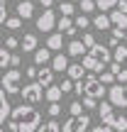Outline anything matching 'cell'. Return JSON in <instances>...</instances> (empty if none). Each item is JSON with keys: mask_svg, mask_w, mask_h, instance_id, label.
Segmentation results:
<instances>
[{"mask_svg": "<svg viewBox=\"0 0 127 132\" xmlns=\"http://www.w3.org/2000/svg\"><path fill=\"white\" fill-rule=\"evenodd\" d=\"M37 71H39V69H37V64H34V66H27V71H24V73H27L29 78H37Z\"/></svg>", "mask_w": 127, "mask_h": 132, "instance_id": "obj_41", "label": "cell"}, {"mask_svg": "<svg viewBox=\"0 0 127 132\" xmlns=\"http://www.w3.org/2000/svg\"><path fill=\"white\" fill-rule=\"evenodd\" d=\"M95 7H98L95 0H81V12H93Z\"/></svg>", "mask_w": 127, "mask_h": 132, "instance_id": "obj_31", "label": "cell"}, {"mask_svg": "<svg viewBox=\"0 0 127 132\" xmlns=\"http://www.w3.org/2000/svg\"><path fill=\"white\" fill-rule=\"evenodd\" d=\"M59 113H61V105H59V100H56V103H49V118H56Z\"/></svg>", "mask_w": 127, "mask_h": 132, "instance_id": "obj_34", "label": "cell"}, {"mask_svg": "<svg viewBox=\"0 0 127 132\" xmlns=\"http://www.w3.org/2000/svg\"><path fill=\"white\" fill-rule=\"evenodd\" d=\"M113 59H115V61H120L122 66H127V47H125V44H117V47H115Z\"/></svg>", "mask_w": 127, "mask_h": 132, "instance_id": "obj_24", "label": "cell"}, {"mask_svg": "<svg viewBox=\"0 0 127 132\" xmlns=\"http://www.w3.org/2000/svg\"><path fill=\"white\" fill-rule=\"evenodd\" d=\"M37 81L47 88V86H52V81H54V69H39L37 71Z\"/></svg>", "mask_w": 127, "mask_h": 132, "instance_id": "obj_19", "label": "cell"}, {"mask_svg": "<svg viewBox=\"0 0 127 132\" xmlns=\"http://www.w3.org/2000/svg\"><path fill=\"white\" fill-rule=\"evenodd\" d=\"M88 54H90L93 59H98L100 64H105V66H108L110 61H113V54L108 52V47H103V44H98V42H95L93 47L88 49Z\"/></svg>", "mask_w": 127, "mask_h": 132, "instance_id": "obj_8", "label": "cell"}, {"mask_svg": "<svg viewBox=\"0 0 127 132\" xmlns=\"http://www.w3.org/2000/svg\"><path fill=\"white\" fill-rule=\"evenodd\" d=\"M117 10H122V12H127V0H120V3H117Z\"/></svg>", "mask_w": 127, "mask_h": 132, "instance_id": "obj_44", "label": "cell"}, {"mask_svg": "<svg viewBox=\"0 0 127 132\" xmlns=\"http://www.w3.org/2000/svg\"><path fill=\"white\" fill-rule=\"evenodd\" d=\"M34 132H61V125H59L56 120L52 118V120H47L44 125H39V127L34 130Z\"/></svg>", "mask_w": 127, "mask_h": 132, "instance_id": "obj_23", "label": "cell"}, {"mask_svg": "<svg viewBox=\"0 0 127 132\" xmlns=\"http://www.w3.org/2000/svg\"><path fill=\"white\" fill-rule=\"evenodd\" d=\"M20 47H22L24 52H34V49H37V34H24V39L20 42Z\"/></svg>", "mask_w": 127, "mask_h": 132, "instance_id": "obj_22", "label": "cell"}, {"mask_svg": "<svg viewBox=\"0 0 127 132\" xmlns=\"http://www.w3.org/2000/svg\"><path fill=\"white\" fill-rule=\"evenodd\" d=\"M100 120L113 130H127V83H113L108 88V103L98 105Z\"/></svg>", "mask_w": 127, "mask_h": 132, "instance_id": "obj_1", "label": "cell"}, {"mask_svg": "<svg viewBox=\"0 0 127 132\" xmlns=\"http://www.w3.org/2000/svg\"><path fill=\"white\" fill-rule=\"evenodd\" d=\"M83 44H86V47L90 49V47H93V44H95V37H93V34H90V32H86V34H83Z\"/></svg>", "mask_w": 127, "mask_h": 132, "instance_id": "obj_38", "label": "cell"}, {"mask_svg": "<svg viewBox=\"0 0 127 132\" xmlns=\"http://www.w3.org/2000/svg\"><path fill=\"white\" fill-rule=\"evenodd\" d=\"M125 32L127 29H122V27H113V37H117V39H125Z\"/></svg>", "mask_w": 127, "mask_h": 132, "instance_id": "obj_40", "label": "cell"}, {"mask_svg": "<svg viewBox=\"0 0 127 132\" xmlns=\"http://www.w3.org/2000/svg\"><path fill=\"white\" fill-rule=\"evenodd\" d=\"M52 69L64 73V71L69 69V54H56V56H52Z\"/></svg>", "mask_w": 127, "mask_h": 132, "instance_id": "obj_13", "label": "cell"}, {"mask_svg": "<svg viewBox=\"0 0 127 132\" xmlns=\"http://www.w3.org/2000/svg\"><path fill=\"white\" fill-rule=\"evenodd\" d=\"M5 20H7V5L5 0H0V24H5Z\"/></svg>", "mask_w": 127, "mask_h": 132, "instance_id": "obj_35", "label": "cell"}, {"mask_svg": "<svg viewBox=\"0 0 127 132\" xmlns=\"http://www.w3.org/2000/svg\"><path fill=\"white\" fill-rule=\"evenodd\" d=\"M10 113H12V105L7 103V90L0 83V125H5L10 120Z\"/></svg>", "mask_w": 127, "mask_h": 132, "instance_id": "obj_9", "label": "cell"}, {"mask_svg": "<svg viewBox=\"0 0 127 132\" xmlns=\"http://www.w3.org/2000/svg\"><path fill=\"white\" fill-rule=\"evenodd\" d=\"M83 52H88V47L83 44V39H73V42L66 47V54H69V56H83Z\"/></svg>", "mask_w": 127, "mask_h": 132, "instance_id": "obj_11", "label": "cell"}, {"mask_svg": "<svg viewBox=\"0 0 127 132\" xmlns=\"http://www.w3.org/2000/svg\"><path fill=\"white\" fill-rule=\"evenodd\" d=\"M93 27L95 29H113V20H110V15H95L93 17Z\"/></svg>", "mask_w": 127, "mask_h": 132, "instance_id": "obj_14", "label": "cell"}, {"mask_svg": "<svg viewBox=\"0 0 127 132\" xmlns=\"http://www.w3.org/2000/svg\"><path fill=\"white\" fill-rule=\"evenodd\" d=\"M39 3H42L44 7H52V5H54V0H39Z\"/></svg>", "mask_w": 127, "mask_h": 132, "instance_id": "obj_46", "label": "cell"}, {"mask_svg": "<svg viewBox=\"0 0 127 132\" xmlns=\"http://www.w3.org/2000/svg\"><path fill=\"white\" fill-rule=\"evenodd\" d=\"M20 81H22V73H20L17 69H10V71H5V76H3V88L7 90V95H15V93H20L22 90V86H20Z\"/></svg>", "mask_w": 127, "mask_h": 132, "instance_id": "obj_6", "label": "cell"}, {"mask_svg": "<svg viewBox=\"0 0 127 132\" xmlns=\"http://www.w3.org/2000/svg\"><path fill=\"white\" fill-rule=\"evenodd\" d=\"M108 44H110V47L115 49V47H117V44H120V39H117V37H110V42H108Z\"/></svg>", "mask_w": 127, "mask_h": 132, "instance_id": "obj_45", "label": "cell"}, {"mask_svg": "<svg viewBox=\"0 0 127 132\" xmlns=\"http://www.w3.org/2000/svg\"><path fill=\"white\" fill-rule=\"evenodd\" d=\"M10 66H20V56H17V54H12V59H10Z\"/></svg>", "mask_w": 127, "mask_h": 132, "instance_id": "obj_43", "label": "cell"}, {"mask_svg": "<svg viewBox=\"0 0 127 132\" xmlns=\"http://www.w3.org/2000/svg\"><path fill=\"white\" fill-rule=\"evenodd\" d=\"M125 42H127V32H125Z\"/></svg>", "mask_w": 127, "mask_h": 132, "instance_id": "obj_47", "label": "cell"}, {"mask_svg": "<svg viewBox=\"0 0 127 132\" xmlns=\"http://www.w3.org/2000/svg\"><path fill=\"white\" fill-rule=\"evenodd\" d=\"M100 81H103L105 86H113L115 81H117V76H115L113 71H100Z\"/></svg>", "mask_w": 127, "mask_h": 132, "instance_id": "obj_28", "label": "cell"}, {"mask_svg": "<svg viewBox=\"0 0 127 132\" xmlns=\"http://www.w3.org/2000/svg\"><path fill=\"white\" fill-rule=\"evenodd\" d=\"M69 113L71 115H81L83 113V103H81V100H73V103L69 105Z\"/></svg>", "mask_w": 127, "mask_h": 132, "instance_id": "obj_32", "label": "cell"}, {"mask_svg": "<svg viewBox=\"0 0 127 132\" xmlns=\"http://www.w3.org/2000/svg\"><path fill=\"white\" fill-rule=\"evenodd\" d=\"M125 69H127V66H125Z\"/></svg>", "mask_w": 127, "mask_h": 132, "instance_id": "obj_49", "label": "cell"}, {"mask_svg": "<svg viewBox=\"0 0 127 132\" xmlns=\"http://www.w3.org/2000/svg\"><path fill=\"white\" fill-rule=\"evenodd\" d=\"M73 22H76V27H78V29H88V27H90V24H93V22H90V20H88V17H86V12H81V15H78V17H76V20H73Z\"/></svg>", "mask_w": 127, "mask_h": 132, "instance_id": "obj_27", "label": "cell"}, {"mask_svg": "<svg viewBox=\"0 0 127 132\" xmlns=\"http://www.w3.org/2000/svg\"><path fill=\"white\" fill-rule=\"evenodd\" d=\"M88 127H90V115L81 113V115H71V118L64 122L61 132H86Z\"/></svg>", "mask_w": 127, "mask_h": 132, "instance_id": "obj_3", "label": "cell"}, {"mask_svg": "<svg viewBox=\"0 0 127 132\" xmlns=\"http://www.w3.org/2000/svg\"><path fill=\"white\" fill-rule=\"evenodd\" d=\"M110 20H113V27L127 29V12H122V10H113V12H110Z\"/></svg>", "mask_w": 127, "mask_h": 132, "instance_id": "obj_17", "label": "cell"}, {"mask_svg": "<svg viewBox=\"0 0 127 132\" xmlns=\"http://www.w3.org/2000/svg\"><path fill=\"white\" fill-rule=\"evenodd\" d=\"M61 95H64L61 86H47V90H44V98H47L49 103H56V100H61Z\"/></svg>", "mask_w": 127, "mask_h": 132, "instance_id": "obj_18", "label": "cell"}, {"mask_svg": "<svg viewBox=\"0 0 127 132\" xmlns=\"http://www.w3.org/2000/svg\"><path fill=\"white\" fill-rule=\"evenodd\" d=\"M10 59H12V54H10L7 47L0 49V69H5V66H10Z\"/></svg>", "mask_w": 127, "mask_h": 132, "instance_id": "obj_26", "label": "cell"}, {"mask_svg": "<svg viewBox=\"0 0 127 132\" xmlns=\"http://www.w3.org/2000/svg\"><path fill=\"white\" fill-rule=\"evenodd\" d=\"M5 27H7V29H20V27H22V17H20V15L7 17V20H5Z\"/></svg>", "mask_w": 127, "mask_h": 132, "instance_id": "obj_25", "label": "cell"}, {"mask_svg": "<svg viewBox=\"0 0 127 132\" xmlns=\"http://www.w3.org/2000/svg\"><path fill=\"white\" fill-rule=\"evenodd\" d=\"M59 10H61V15H69V17H71V15L76 12V7H73V3H69V0H64V3L59 5Z\"/></svg>", "mask_w": 127, "mask_h": 132, "instance_id": "obj_30", "label": "cell"}, {"mask_svg": "<svg viewBox=\"0 0 127 132\" xmlns=\"http://www.w3.org/2000/svg\"><path fill=\"white\" fill-rule=\"evenodd\" d=\"M93 132H115V130L110 127V125H105V122H100L98 127H93Z\"/></svg>", "mask_w": 127, "mask_h": 132, "instance_id": "obj_39", "label": "cell"}, {"mask_svg": "<svg viewBox=\"0 0 127 132\" xmlns=\"http://www.w3.org/2000/svg\"><path fill=\"white\" fill-rule=\"evenodd\" d=\"M37 29L39 32H52V29H56V15H54L52 7H44V12L37 17Z\"/></svg>", "mask_w": 127, "mask_h": 132, "instance_id": "obj_7", "label": "cell"}, {"mask_svg": "<svg viewBox=\"0 0 127 132\" xmlns=\"http://www.w3.org/2000/svg\"><path fill=\"white\" fill-rule=\"evenodd\" d=\"M17 15L22 20H29L34 15V3H32V0H22V3H17Z\"/></svg>", "mask_w": 127, "mask_h": 132, "instance_id": "obj_12", "label": "cell"}, {"mask_svg": "<svg viewBox=\"0 0 127 132\" xmlns=\"http://www.w3.org/2000/svg\"><path fill=\"white\" fill-rule=\"evenodd\" d=\"M47 47H49V49H61V47H64V34H61V32H54V34H49V39H47Z\"/></svg>", "mask_w": 127, "mask_h": 132, "instance_id": "obj_21", "label": "cell"}, {"mask_svg": "<svg viewBox=\"0 0 127 132\" xmlns=\"http://www.w3.org/2000/svg\"><path fill=\"white\" fill-rule=\"evenodd\" d=\"M56 29H61V32H66L69 37H73L76 32H78V27H76V22L69 17V15H61V20L56 22Z\"/></svg>", "mask_w": 127, "mask_h": 132, "instance_id": "obj_10", "label": "cell"}, {"mask_svg": "<svg viewBox=\"0 0 127 132\" xmlns=\"http://www.w3.org/2000/svg\"><path fill=\"white\" fill-rule=\"evenodd\" d=\"M83 66H86L88 71H95V73H100V71L105 69V64H100L98 59H93L90 54H86V56H83Z\"/></svg>", "mask_w": 127, "mask_h": 132, "instance_id": "obj_20", "label": "cell"}, {"mask_svg": "<svg viewBox=\"0 0 127 132\" xmlns=\"http://www.w3.org/2000/svg\"><path fill=\"white\" fill-rule=\"evenodd\" d=\"M0 132H5V130H3V127H0Z\"/></svg>", "mask_w": 127, "mask_h": 132, "instance_id": "obj_48", "label": "cell"}, {"mask_svg": "<svg viewBox=\"0 0 127 132\" xmlns=\"http://www.w3.org/2000/svg\"><path fill=\"white\" fill-rule=\"evenodd\" d=\"M117 83H127V69H122L117 73Z\"/></svg>", "mask_w": 127, "mask_h": 132, "instance_id": "obj_42", "label": "cell"}, {"mask_svg": "<svg viewBox=\"0 0 127 132\" xmlns=\"http://www.w3.org/2000/svg\"><path fill=\"white\" fill-rule=\"evenodd\" d=\"M86 66L83 64H69V69H66V73H69V78H73V81H78V78H83L86 76Z\"/></svg>", "mask_w": 127, "mask_h": 132, "instance_id": "obj_16", "label": "cell"}, {"mask_svg": "<svg viewBox=\"0 0 127 132\" xmlns=\"http://www.w3.org/2000/svg\"><path fill=\"white\" fill-rule=\"evenodd\" d=\"M42 125V115H39V110L29 108V105H17V108H12V113H10V120H7V130L10 132H34Z\"/></svg>", "mask_w": 127, "mask_h": 132, "instance_id": "obj_2", "label": "cell"}, {"mask_svg": "<svg viewBox=\"0 0 127 132\" xmlns=\"http://www.w3.org/2000/svg\"><path fill=\"white\" fill-rule=\"evenodd\" d=\"M117 3H120V0H95L98 10H113V7H115Z\"/></svg>", "mask_w": 127, "mask_h": 132, "instance_id": "obj_29", "label": "cell"}, {"mask_svg": "<svg viewBox=\"0 0 127 132\" xmlns=\"http://www.w3.org/2000/svg\"><path fill=\"white\" fill-rule=\"evenodd\" d=\"M98 98H90V95H83V105L86 108H98V103H95Z\"/></svg>", "mask_w": 127, "mask_h": 132, "instance_id": "obj_36", "label": "cell"}, {"mask_svg": "<svg viewBox=\"0 0 127 132\" xmlns=\"http://www.w3.org/2000/svg\"><path fill=\"white\" fill-rule=\"evenodd\" d=\"M5 47H7V49H17V47H20V39L7 37V39H5Z\"/></svg>", "mask_w": 127, "mask_h": 132, "instance_id": "obj_37", "label": "cell"}, {"mask_svg": "<svg viewBox=\"0 0 127 132\" xmlns=\"http://www.w3.org/2000/svg\"><path fill=\"white\" fill-rule=\"evenodd\" d=\"M73 83H76L73 78H66V81H61L59 86H61V90H64V93H71V90H73Z\"/></svg>", "mask_w": 127, "mask_h": 132, "instance_id": "obj_33", "label": "cell"}, {"mask_svg": "<svg viewBox=\"0 0 127 132\" xmlns=\"http://www.w3.org/2000/svg\"><path fill=\"white\" fill-rule=\"evenodd\" d=\"M103 81H100V76H83V95H90V98H103L105 90L103 88Z\"/></svg>", "mask_w": 127, "mask_h": 132, "instance_id": "obj_4", "label": "cell"}, {"mask_svg": "<svg viewBox=\"0 0 127 132\" xmlns=\"http://www.w3.org/2000/svg\"><path fill=\"white\" fill-rule=\"evenodd\" d=\"M49 61H52V49H37V52H34V64L37 66H47Z\"/></svg>", "mask_w": 127, "mask_h": 132, "instance_id": "obj_15", "label": "cell"}, {"mask_svg": "<svg viewBox=\"0 0 127 132\" xmlns=\"http://www.w3.org/2000/svg\"><path fill=\"white\" fill-rule=\"evenodd\" d=\"M20 95H22L24 103L34 105V103H39V100L44 98V86L39 83V81H32V83H27L22 90H20Z\"/></svg>", "mask_w": 127, "mask_h": 132, "instance_id": "obj_5", "label": "cell"}]
</instances>
